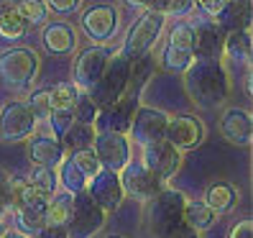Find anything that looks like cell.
I'll list each match as a JSON object with an SVG mask.
<instances>
[{"label":"cell","instance_id":"obj_1","mask_svg":"<svg viewBox=\"0 0 253 238\" xmlns=\"http://www.w3.org/2000/svg\"><path fill=\"white\" fill-rule=\"evenodd\" d=\"M184 82H187L189 97L202 108L222 105L228 97V90H230L225 69H222L220 62H212V59H197V62H192L184 72Z\"/></svg>","mask_w":253,"mask_h":238},{"label":"cell","instance_id":"obj_2","mask_svg":"<svg viewBox=\"0 0 253 238\" xmlns=\"http://www.w3.org/2000/svg\"><path fill=\"white\" fill-rule=\"evenodd\" d=\"M130 64L133 62H128L123 54L110 56V62H108L105 72H102L100 82L92 87V90H87V95L92 97V102L100 110L115 105V102L123 97L126 87H128V77H130Z\"/></svg>","mask_w":253,"mask_h":238},{"label":"cell","instance_id":"obj_3","mask_svg":"<svg viewBox=\"0 0 253 238\" xmlns=\"http://www.w3.org/2000/svg\"><path fill=\"white\" fill-rule=\"evenodd\" d=\"M164 21L167 16L164 13H156V10H146L143 16L130 26V31L123 41V56L128 62H138V59L148 56L151 47L159 41L161 36V28H164Z\"/></svg>","mask_w":253,"mask_h":238},{"label":"cell","instance_id":"obj_4","mask_svg":"<svg viewBox=\"0 0 253 238\" xmlns=\"http://www.w3.org/2000/svg\"><path fill=\"white\" fill-rule=\"evenodd\" d=\"M105 226V213L92 202L87 190L72 195V215L64 223L67 238H90Z\"/></svg>","mask_w":253,"mask_h":238},{"label":"cell","instance_id":"obj_5","mask_svg":"<svg viewBox=\"0 0 253 238\" xmlns=\"http://www.w3.org/2000/svg\"><path fill=\"white\" fill-rule=\"evenodd\" d=\"M39 72V56L31 49H8L0 54V80L8 87H28Z\"/></svg>","mask_w":253,"mask_h":238},{"label":"cell","instance_id":"obj_6","mask_svg":"<svg viewBox=\"0 0 253 238\" xmlns=\"http://www.w3.org/2000/svg\"><path fill=\"white\" fill-rule=\"evenodd\" d=\"M118 180H121L123 195H130L136 200H154L159 195V190H164L161 180L156 174L148 172L141 161H128V164L118 172Z\"/></svg>","mask_w":253,"mask_h":238},{"label":"cell","instance_id":"obj_7","mask_svg":"<svg viewBox=\"0 0 253 238\" xmlns=\"http://www.w3.org/2000/svg\"><path fill=\"white\" fill-rule=\"evenodd\" d=\"M92 146H95L92 151L100 161V167L108 172L118 174L130 161V146L123 133H95Z\"/></svg>","mask_w":253,"mask_h":238},{"label":"cell","instance_id":"obj_8","mask_svg":"<svg viewBox=\"0 0 253 238\" xmlns=\"http://www.w3.org/2000/svg\"><path fill=\"white\" fill-rule=\"evenodd\" d=\"M36 118L26 102H8L0 110V139L3 141H23L34 133Z\"/></svg>","mask_w":253,"mask_h":238},{"label":"cell","instance_id":"obj_9","mask_svg":"<svg viewBox=\"0 0 253 238\" xmlns=\"http://www.w3.org/2000/svg\"><path fill=\"white\" fill-rule=\"evenodd\" d=\"M141 164L164 182V180H169V177H174L176 172H179L182 151H176V148L171 143H167V141L148 143V146H143V161Z\"/></svg>","mask_w":253,"mask_h":238},{"label":"cell","instance_id":"obj_10","mask_svg":"<svg viewBox=\"0 0 253 238\" xmlns=\"http://www.w3.org/2000/svg\"><path fill=\"white\" fill-rule=\"evenodd\" d=\"M87 195L92 197V202L100 207L102 213H110V210H118L123 202V187H121V180H118L115 172H108V169H100V174H95L90 182H87Z\"/></svg>","mask_w":253,"mask_h":238},{"label":"cell","instance_id":"obj_11","mask_svg":"<svg viewBox=\"0 0 253 238\" xmlns=\"http://www.w3.org/2000/svg\"><path fill=\"white\" fill-rule=\"evenodd\" d=\"M184 205H187V197L182 192L159 190V195L151 200V205H148V223H151V228L159 231L164 226H171V223L182 220Z\"/></svg>","mask_w":253,"mask_h":238},{"label":"cell","instance_id":"obj_12","mask_svg":"<svg viewBox=\"0 0 253 238\" xmlns=\"http://www.w3.org/2000/svg\"><path fill=\"white\" fill-rule=\"evenodd\" d=\"M108 62H110V51L105 47L84 49L77 59V64H74V85H77L80 90H92V87L100 82Z\"/></svg>","mask_w":253,"mask_h":238},{"label":"cell","instance_id":"obj_13","mask_svg":"<svg viewBox=\"0 0 253 238\" xmlns=\"http://www.w3.org/2000/svg\"><path fill=\"white\" fill-rule=\"evenodd\" d=\"M167 123H169V115L164 110H156V108H138L133 113V123H130V131L133 139L138 143L148 146V143H156V141H164V133H167Z\"/></svg>","mask_w":253,"mask_h":238},{"label":"cell","instance_id":"obj_14","mask_svg":"<svg viewBox=\"0 0 253 238\" xmlns=\"http://www.w3.org/2000/svg\"><path fill=\"white\" fill-rule=\"evenodd\" d=\"M133 113H136V97L123 95L115 105L100 110L95 118V133H128L133 123Z\"/></svg>","mask_w":253,"mask_h":238},{"label":"cell","instance_id":"obj_15","mask_svg":"<svg viewBox=\"0 0 253 238\" xmlns=\"http://www.w3.org/2000/svg\"><path fill=\"white\" fill-rule=\"evenodd\" d=\"M205 139V126L192 115H176L169 118L167 123V133H164V141L171 143L176 151H184V148H195L200 146Z\"/></svg>","mask_w":253,"mask_h":238},{"label":"cell","instance_id":"obj_16","mask_svg":"<svg viewBox=\"0 0 253 238\" xmlns=\"http://www.w3.org/2000/svg\"><path fill=\"white\" fill-rule=\"evenodd\" d=\"M82 28L92 41H108L118 28V13L110 5H92L84 10Z\"/></svg>","mask_w":253,"mask_h":238},{"label":"cell","instance_id":"obj_17","mask_svg":"<svg viewBox=\"0 0 253 238\" xmlns=\"http://www.w3.org/2000/svg\"><path fill=\"white\" fill-rule=\"evenodd\" d=\"M220 131L230 143L235 146H248L253 139V123H251V115L241 108H230L222 113L220 118Z\"/></svg>","mask_w":253,"mask_h":238},{"label":"cell","instance_id":"obj_18","mask_svg":"<svg viewBox=\"0 0 253 238\" xmlns=\"http://www.w3.org/2000/svg\"><path fill=\"white\" fill-rule=\"evenodd\" d=\"M28 159H31L36 167L54 169L64 161V146L54 136H34L28 141Z\"/></svg>","mask_w":253,"mask_h":238},{"label":"cell","instance_id":"obj_19","mask_svg":"<svg viewBox=\"0 0 253 238\" xmlns=\"http://www.w3.org/2000/svg\"><path fill=\"white\" fill-rule=\"evenodd\" d=\"M222 44H225V31L217 23H205L195 31L192 51H195L197 59H212V62H217L222 54Z\"/></svg>","mask_w":253,"mask_h":238},{"label":"cell","instance_id":"obj_20","mask_svg":"<svg viewBox=\"0 0 253 238\" xmlns=\"http://www.w3.org/2000/svg\"><path fill=\"white\" fill-rule=\"evenodd\" d=\"M43 47L51 54H69L77 47V34L74 28L64 21H54L43 28Z\"/></svg>","mask_w":253,"mask_h":238},{"label":"cell","instance_id":"obj_21","mask_svg":"<svg viewBox=\"0 0 253 238\" xmlns=\"http://www.w3.org/2000/svg\"><path fill=\"white\" fill-rule=\"evenodd\" d=\"M182 220H184L195 233H202V231H207V228L215 226L217 213L210 210L205 202H187V205H184V213H182Z\"/></svg>","mask_w":253,"mask_h":238},{"label":"cell","instance_id":"obj_22","mask_svg":"<svg viewBox=\"0 0 253 238\" xmlns=\"http://www.w3.org/2000/svg\"><path fill=\"white\" fill-rule=\"evenodd\" d=\"M217 26L222 31H246L248 28V3H235L228 0V5L222 8V13L217 16Z\"/></svg>","mask_w":253,"mask_h":238},{"label":"cell","instance_id":"obj_23","mask_svg":"<svg viewBox=\"0 0 253 238\" xmlns=\"http://www.w3.org/2000/svg\"><path fill=\"white\" fill-rule=\"evenodd\" d=\"M92 141H95V128L92 126H82V123H72L67 128V133L62 136V146L64 151H87V148H92Z\"/></svg>","mask_w":253,"mask_h":238},{"label":"cell","instance_id":"obj_24","mask_svg":"<svg viewBox=\"0 0 253 238\" xmlns=\"http://www.w3.org/2000/svg\"><path fill=\"white\" fill-rule=\"evenodd\" d=\"M222 51L228 54V59L233 62H248L251 59V31H230L225 36V44H222Z\"/></svg>","mask_w":253,"mask_h":238},{"label":"cell","instance_id":"obj_25","mask_svg":"<svg viewBox=\"0 0 253 238\" xmlns=\"http://www.w3.org/2000/svg\"><path fill=\"white\" fill-rule=\"evenodd\" d=\"M235 202V187H230L228 182H217L205 192V205L215 213H225L230 210Z\"/></svg>","mask_w":253,"mask_h":238},{"label":"cell","instance_id":"obj_26","mask_svg":"<svg viewBox=\"0 0 253 238\" xmlns=\"http://www.w3.org/2000/svg\"><path fill=\"white\" fill-rule=\"evenodd\" d=\"M59 182L67 190V195H77V192L87 190V177L74 167L72 159H64L62 164H59Z\"/></svg>","mask_w":253,"mask_h":238},{"label":"cell","instance_id":"obj_27","mask_svg":"<svg viewBox=\"0 0 253 238\" xmlns=\"http://www.w3.org/2000/svg\"><path fill=\"white\" fill-rule=\"evenodd\" d=\"M82 90L74 82H62V85H56L49 90V105L51 110H72L74 105V100H77Z\"/></svg>","mask_w":253,"mask_h":238},{"label":"cell","instance_id":"obj_28","mask_svg":"<svg viewBox=\"0 0 253 238\" xmlns=\"http://www.w3.org/2000/svg\"><path fill=\"white\" fill-rule=\"evenodd\" d=\"M46 226H64L72 215V195H59L51 197L49 207H46Z\"/></svg>","mask_w":253,"mask_h":238},{"label":"cell","instance_id":"obj_29","mask_svg":"<svg viewBox=\"0 0 253 238\" xmlns=\"http://www.w3.org/2000/svg\"><path fill=\"white\" fill-rule=\"evenodd\" d=\"M195 62V54L187 49H176L171 44H167V49L161 54V64L167 67L169 72H187V67Z\"/></svg>","mask_w":253,"mask_h":238},{"label":"cell","instance_id":"obj_30","mask_svg":"<svg viewBox=\"0 0 253 238\" xmlns=\"http://www.w3.org/2000/svg\"><path fill=\"white\" fill-rule=\"evenodd\" d=\"M97 113H100V108L92 102V97L87 95V93H80L77 100H74V105H72V118H74V123L92 126L95 118H97Z\"/></svg>","mask_w":253,"mask_h":238},{"label":"cell","instance_id":"obj_31","mask_svg":"<svg viewBox=\"0 0 253 238\" xmlns=\"http://www.w3.org/2000/svg\"><path fill=\"white\" fill-rule=\"evenodd\" d=\"M18 16L26 21V26H36V23H43L46 21V13L49 8L41 3V0H21V3L16 5Z\"/></svg>","mask_w":253,"mask_h":238},{"label":"cell","instance_id":"obj_32","mask_svg":"<svg viewBox=\"0 0 253 238\" xmlns=\"http://www.w3.org/2000/svg\"><path fill=\"white\" fill-rule=\"evenodd\" d=\"M26 21L18 16V10H10L5 16H0V36L3 39H21L26 34Z\"/></svg>","mask_w":253,"mask_h":238},{"label":"cell","instance_id":"obj_33","mask_svg":"<svg viewBox=\"0 0 253 238\" xmlns=\"http://www.w3.org/2000/svg\"><path fill=\"white\" fill-rule=\"evenodd\" d=\"M72 161H74V167H77V169L87 177V182H90L95 174H100V169H102L92 148H87V151H77V154H72Z\"/></svg>","mask_w":253,"mask_h":238},{"label":"cell","instance_id":"obj_34","mask_svg":"<svg viewBox=\"0 0 253 238\" xmlns=\"http://www.w3.org/2000/svg\"><path fill=\"white\" fill-rule=\"evenodd\" d=\"M43 226H46V215L34 213V210H18V228L23 236H36Z\"/></svg>","mask_w":253,"mask_h":238},{"label":"cell","instance_id":"obj_35","mask_svg":"<svg viewBox=\"0 0 253 238\" xmlns=\"http://www.w3.org/2000/svg\"><path fill=\"white\" fill-rule=\"evenodd\" d=\"M169 44L176 49H187L192 51V44H195V28L187 26V23H176L171 28V34H169ZM195 54V51H192Z\"/></svg>","mask_w":253,"mask_h":238},{"label":"cell","instance_id":"obj_36","mask_svg":"<svg viewBox=\"0 0 253 238\" xmlns=\"http://www.w3.org/2000/svg\"><path fill=\"white\" fill-rule=\"evenodd\" d=\"M28 110L34 113V118L39 121V118H46L51 113V105H49V90H36L31 93V97H28Z\"/></svg>","mask_w":253,"mask_h":238},{"label":"cell","instance_id":"obj_37","mask_svg":"<svg viewBox=\"0 0 253 238\" xmlns=\"http://www.w3.org/2000/svg\"><path fill=\"white\" fill-rule=\"evenodd\" d=\"M28 185H36L41 190H46V192H54V185H56V174L54 169H46V167H34L31 177L26 180Z\"/></svg>","mask_w":253,"mask_h":238},{"label":"cell","instance_id":"obj_38","mask_svg":"<svg viewBox=\"0 0 253 238\" xmlns=\"http://www.w3.org/2000/svg\"><path fill=\"white\" fill-rule=\"evenodd\" d=\"M154 233L159 238H197V233L192 231L184 220H176V223H171V226H164V228H159Z\"/></svg>","mask_w":253,"mask_h":238},{"label":"cell","instance_id":"obj_39","mask_svg":"<svg viewBox=\"0 0 253 238\" xmlns=\"http://www.w3.org/2000/svg\"><path fill=\"white\" fill-rule=\"evenodd\" d=\"M49 123H51V131L56 133V136H64L67 128L74 123V118H72V110H51L49 115Z\"/></svg>","mask_w":253,"mask_h":238},{"label":"cell","instance_id":"obj_40","mask_svg":"<svg viewBox=\"0 0 253 238\" xmlns=\"http://www.w3.org/2000/svg\"><path fill=\"white\" fill-rule=\"evenodd\" d=\"M195 8V0H167V5H164V16L171 13V16H187L192 13Z\"/></svg>","mask_w":253,"mask_h":238},{"label":"cell","instance_id":"obj_41","mask_svg":"<svg viewBox=\"0 0 253 238\" xmlns=\"http://www.w3.org/2000/svg\"><path fill=\"white\" fill-rule=\"evenodd\" d=\"M10 207V177L0 169V215Z\"/></svg>","mask_w":253,"mask_h":238},{"label":"cell","instance_id":"obj_42","mask_svg":"<svg viewBox=\"0 0 253 238\" xmlns=\"http://www.w3.org/2000/svg\"><path fill=\"white\" fill-rule=\"evenodd\" d=\"M80 3H82V0H46L43 5L51 8L54 13H74L80 8Z\"/></svg>","mask_w":253,"mask_h":238},{"label":"cell","instance_id":"obj_43","mask_svg":"<svg viewBox=\"0 0 253 238\" xmlns=\"http://www.w3.org/2000/svg\"><path fill=\"white\" fill-rule=\"evenodd\" d=\"M195 3H200V8L207 13V16H220L222 13V8L228 5V0H195Z\"/></svg>","mask_w":253,"mask_h":238},{"label":"cell","instance_id":"obj_44","mask_svg":"<svg viewBox=\"0 0 253 238\" xmlns=\"http://www.w3.org/2000/svg\"><path fill=\"white\" fill-rule=\"evenodd\" d=\"M126 3L133 5V8H143V10L164 13V5H167V0H126Z\"/></svg>","mask_w":253,"mask_h":238},{"label":"cell","instance_id":"obj_45","mask_svg":"<svg viewBox=\"0 0 253 238\" xmlns=\"http://www.w3.org/2000/svg\"><path fill=\"white\" fill-rule=\"evenodd\" d=\"M34 238H67V231L64 226H43Z\"/></svg>","mask_w":253,"mask_h":238},{"label":"cell","instance_id":"obj_46","mask_svg":"<svg viewBox=\"0 0 253 238\" xmlns=\"http://www.w3.org/2000/svg\"><path fill=\"white\" fill-rule=\"evenodd\" d=\"M230 238H253V223L251 220H241L230 231Z\"/></svg>","mask_w":253,"mask_h":238},{"label":"cell","instance_id":"obj_47","mask_svg":"<svg viewBox=\"0 0 253 238\" xmlns=\"http://www.w3.org/2000/svg\"><path fill=\"white\" fill-rule=\"evenodd\" d=\"M16 5H18V0H0V16H5V13H10V10H16Z\"/></svg>","mask_w":253,"mask_h":238},{"label":"cell","instance_id":"obj_48","mask_svg":"<svg viewBox=\"0 0 253 238\" xmlns=\"http://www.w3.org/2000/svg\"><path fill=\"white\" fill-rule=\"evenodd\" d=\"M3 238H28V236H23L21 231H5V233H3Z\"/></svg>","mask_w":253,"mask_h":238},{"label":"cell","instance_id":"obj_49","mask_svg":"<svg viewBox=\"0 0 253 238\" xmlns=\"http://www.w3.org/2000/svg\"><path fill=\"white\" fill-rule=\"evenodd\" d=\"M3 233H5V226H3V220H0V238H3Z\"/></svg>","mask_w":253,"mask_h":238},{"label":"cell","instance_id":"obj_50","mask_svg":"<svg viewBox=\"0 0 253 238\" xmlns=\"http://www.w3.org/2000/svg\"><path fill=\"white\" fill-rule=\"evenodd\" d=\"M235 3H248V0H235Z\"/></svg>","mask_w":253,"mask_h":238},{"label":"cell","instance_id":"obj_51","mask_svg":"<svg viewBox=\"0 0 253 238\" xmlns=\"http://www.w3.org/2000/svg\"><path fill=\"white\" fill-rule=\"evenodd\" d=\"M108 238H121V236H108Z\"/></svg>","mask_w":253,"mask_h":238}]
</instances>
